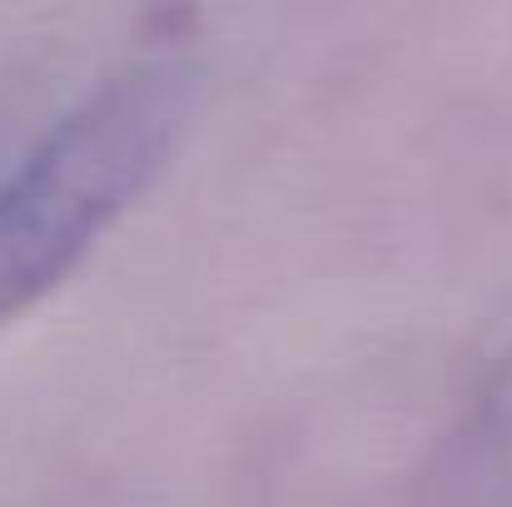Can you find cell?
I'll list each match as a JSON object with an SVG mask.
<instances>
[{
  "mask_svg": "<svg viewBox=\"0 0 512 507\" xmlns=\"http://www.w3.org/2000/svg\"><path fill=\"white\" fill-rule=\"evenodd\" d=\"M199 90V70L179 55L130 60L95 80L0 179V324L40 304L165 174Z\"/></svg>",
  "mask_w": 512,
  "mask_h": 507,
  "instance_id": "cell-1",
  "label": "cell"
},
{
  "mask_svg": "<svg viewBox=\"0 0 512 507\" xmlns=\"http://www.w3.org/2000/svg\"><path fill=\"white\" fill-rule=\"evenodd\" d=\"M483 423H493L498 433H512V348L483 383Z\"/></svg>",
  "mask_w": 512,
  "mask_h": 507,
  "instance_id": "cell-2",
  "label": "cell"
}]
</instances>
